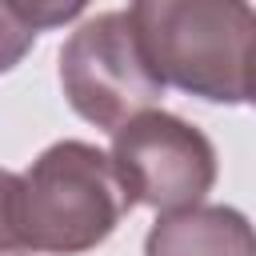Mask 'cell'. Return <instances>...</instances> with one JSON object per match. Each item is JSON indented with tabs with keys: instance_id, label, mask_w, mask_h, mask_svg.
Instances as JSON below:
<instances>
[{
	"instance_id": "6da1fadb",
	"label": "cell",
	"mask_w": 256,
	"mask_h": 256,
	"mask_svg": "<svg viewBox=\"0 0 256 256\" xmlns=\"http://www.w3.org/2000/svg\"><path fill=\"white\" fill-rule=\"evenodd\" d=\"M128 20L152 72L208 104H240L256 48L248 0H132Z\"/></svg>"
},
{
	"instance_id": "7a4b0ae2",
	"label": "cell",
	"mask_w": 256,
	"mask_h": 256,
	"mask_svg": "<svg viewBox=\"0 0 256 256\" xmlns=\"http://www.w3.org/2000/svg\"><path fill=\"white\" fill-rule=\"evenodd\" d=\"M132 208L112 156L84 140L44 148L20 176V228L32 252L80 256L100 248Z\"/></svg>"
},
{
	"instance_id": "3957f363",
	"label": "cell",
	"mask_w": 256,
	"mask_h": 256,
	"mask_svg": "<svg viewBox=\"0 0 256 256\" xmlns=\"http://www.w3.org/2000/svg\"><path fill=\"white\" fill-rule=\"evenodd\" d=\"M60 88L72 112L104 132H116L164 96V80L152 72L128 12H100L64 40Z\"/></svg>"
},
{
	"instance_id": "277c9868",
	"label": "cell",
	"mask_w": 256,
	"mask_h": 256,
	"mask_svg": "<svg viewBox=\"0 0 256 256\" xmlns=\"http://www.w3.org/2000/svg\"><path fill=\"white\" fill-rule=\"evenodd\" d=\"M112 164L132 204L156 212H180L200 204L216 184L212 140L160 108L136 112L112 132Z\"/></svg>"
},
{
	"instance_id": "5b68a950",
	"label": "cell",
	"mask_w": 256,
	"mask_h": 256,
	"mask_svg": "<svg viewBox=\"0 0 256 256\" xmlns=\"http://www.w3.org/2000/svg\"><path fill=\"white\" fill-rule=\"evenodd\" d=\"M144 256H256V228L228 204H192L148 228Z\"/></svg>"
},
{
	"instance_id": "8992f818",
	"label": "cell",
	"mask_w": 256,
	"mask_h": 256,
	"mask_svg": "<svg viewBox=\"0 0 256 256\" xmlns=\"http://www.w3.org/2000/svg\"><path fill=\"white\" fill-rule=\"evenodd\" d=\"M32 32H48V28H64L72 24L92 0H4Z\"/></svg>"
},
{
	"instance_id": "52a82bcc",
	"label": "cell",
	"mask_w": 256,
	"mask_h": 256,
	"mask_svg": "<svg viewBox=\"0 0 256 256\" xmlns=\"http://www.w3.org/2000/svg\"><path fill=\"white\" fill-rule=\"evenodd\" d=\"M0 248H28L20 228V176L0 168Z\"/></svg>"
},
{
	"instance_id": "ba28073f",
	"label": "cell",
	"mask_w": 256,
	"mask_h": 256,
	"mask_svg": "<svg viewBox=\"0 0 256 256\" xmlns=\"http://www.w3.org/2000/svg\"><path fill=\"white\" fill-rule=\"evenodd\" d=\"M32 40H36V32L0 0V72H12L32 52Z\"/></svg>"
},
{
	"instance_id": "9c48e42d",
	"label": "cell",
	"mask_w": 256,
	"mask_h": 256,
	"mask_svg": "<svg viewBox=\"0 0 256 256\" xmlns=\"http://www.w3.org/2000/svg\"><path fill=\"white\" fill-rule=\"evenodd\" d=\"M244 100L256 108V48H252V60H248V80H244Z\"/></svg>"
},
{
	"instance_id": "30bf717a",
	"label": "cell",
	"mask_w": 256,
	"mask_h": 256,
	"mask_svg": "<svg viewBox=\"0 0 256 256\" xmlns=\"http://www.w3.org/2000/svg\"><path fill=\"white\" fill-rule=\"evenodd\" d=\"M0 256H32V248H0Z\"/></svg>"
}]
</instances>
